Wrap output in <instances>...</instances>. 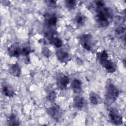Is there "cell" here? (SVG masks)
<instances>
[{"label":"cell","mask_w":126,"mask_h":126,"mask_svg":"<svg viewBox=\"0 0 126 126\" xmlns=\"http://www.w3.org/2000/svg\"><path fill=\"white\" fill-rule=\"evenodd\" d=\"M56 56L58 60L61 63H66L70 60L69 53L63 49L57 50L56 52Z\"/></svg>","instance_id":"cell-10"},{"label":"cell","mask_w":126,"mask_h":126,"mask_svg":"<svg viewBox=\"0 0 126 126\" xmlns=\"http://www.w3.org/2000/svg\"><path fill=\"white\" fill-rule=\"evenodd\" d=\"M46 112L49 117L56 122L59 121L62 118V110L60 107L57 104H54L48 107Z\"/></svg>","instance_id":"cell-7"},{"label":"cell","mask_w":126,"mask_h":126,"mask_svg":"<svg viewBox=\"0 0 126 126\" xmlns=\"http://www.w3.org/2000/svg\"><path fill=\"white\" fill-rule=\"evenodd\" d=\"M48 40L51 44H53L55 47L57 48H59L61 47L63 45L62 40L60 38L57 37L53 36L50 38H49V39H48Z\"/></svg>","instance_id":"cell-19"},{"label":"cell","mask_w":126,"mask_h":126,"mask_svg":"<svg viewBox=\"0 0 126 126\" xmlns=\"http://www.w3.org/2000/svg\"><path fill=\"white\" fill-rule=\"evenodd\" d=\"M82 82L77 78H74L71 82V88L72 91L76 94H79L82 91Z\"/></svg>","instance_id":"cell-15"},{"label":"cell","mask_w":126,"mask_h":126,"mask_svg":"<svg viewBox=\"0 0 126 126\" xmlns=\"http://www.w3.org/2000/svg\"><path fill=\"white\" fill-rule=\"evenodd\" d=\"M77 1L75 0H66L64 1L65 7L69 10L74 9L77 5Z\"/></svg>","instance_id":"cell-21"},{"label":"cell","mask_w":126,"mask_h":126,"mask_svg":"<svg viewBox=\"0 0 126 126\" xmlns=\"http://www.w3.org/2000/svg\"><path fill=\"white\" fill-rule=\"evenodd\" d=\"M81 46L87 51H92L95 46L94 39L93 35L89 33H83L78 37Z\"/></svg>","instance_id":"cell-4"},{"label":"cell","mask_w":126,"mask_h":126,"mask_svg":"<svg viewBox=\"0 0 126 126\" xmlns=\"http://www.w3.org/2000/svg\"><path fill=\"white\" fill-rule=\"evenodd\" d=\"M96 58L100 65L109 73L116 71L117 66L114 62L109 59V55L106 50H102L96 54Z\"/></svg>","instance_id":"cell-2"},{"label":"cell","mask_w":126,"mask_h":126,"mask_svg":"<svg viewBox=\"0 0 126 126\" xmlns=\"http://www.w3.org/2000/svg\"><path fill=\"white\" fill-rule=\"evenodd\" d=\"M8 55L11 57L18 58L21 55V47L18 43H13L7 47Z\"/></svg>","instance_id":"cell-9"},{"label":"cell","mask_w":126,"mask_h":126,"mask_svg":"<svg viewBox=\"0 0 126 126\" xmlns=\"http://www.w3.org/2000/svg\"><path fill=\"white\" fill-rule=\"evenodd\" d=\"M1 92L5 96L11 98L15 94V92L13 88L9 84H4L2 86Z\"/></svg>","instance_id":"cell-13"},{"label":"cell","mask_w":126,"mask_h":126,"mask_svg":"<svg viewBox=\"0 0 126 126\" xmlns=\"http://www.w3.org/2000/svg\"><path fill=\"white\" fill-rule=\"evenodd\" d=\"M7 125L9 126H19L20 121L14 114H10L7 118Z\"/></svg>","instance_id":"cell-18"},{"label":"cell","mask_w":126,"mask_h":126,"mask_svg":"<svg viewBox=\"0 0 126 126\" xmlns=\"http://www.w3.org/2000/svg\"><path fill=\"white\" fill-rule=\"evenodd\" d=\"M125 32V28L122 27H118L115 30L116 33L117 34V35L119 36H121V35H122L123 33H124Z\"/></svg>","instance_id":"cell-22"},{"label":"cell","mask_w":126,"mask_h":126,"mask_svg":"<svg viewBox=\"0 0 126 126\" xmlns=\"http://www.w3.org/2000/svg\"><path fill=\"white\" fill-rule=\"evenodd\" d=\"M95 16V18L97 24L101 27H108L113 18V10L107 6L103 1H94Z\"/></svg>","instance_id":"cell-1"},{"label":"cell","mask_w":126,"mask_h":126,"mask_svg":"<svg viewBox=\"0 0 126 126\" xmlns=\"http://www.w3.org/2000/svg\"><path fill=\"white\" fill-rule=\"evenodd\" d=\"M74 23L78 27L83 26L86 21V17L81 13H77L74 18Z\"/></svg>","instance_id":"cell-16"},{"label":"cell","mask_w":126,"mask_h":126,"mask_svg":"<svg viewBox=\"0 0 126 126\" xmlns=\"http://www.w3.org/2000/svg\"><path fill=\"white\" fill-rule=\"evenodd\" d=\"M42 53L46 57H48L50 55V50L45 47L42 48Z\"/></svg>","instance_id":"cell-24"},{"label":"cell","mask_w":126,"mask_h":126,"mask_svg":"<svg viewBox=\"0 0 126 126\" xmlns=\"http://www.w3.org/2000/svg\"><path fill=\"white\" fill-rule=\"evenodd\" d=\"M120 94L119 89L111 81L106 83L105 91V102L108 105L112 104L118 98Z\"/></svg>","instance_id":"cell-3"},{"label":"cell","mask_w":126,"mask_h":126,"mask_svg":"<svg viewBox=\"0 0 126 126\" xmlns=\"http://www.w3.org/2000/svg\"><path fill=\"white\" fill-rule=\"evenodd\" d=\"M44 24L46 27L49 28L48 31H55L53 28H55L58 22V17L55 13L47 12L44 15Z\"/></svg>","instance_id":"cell-6"},{"label":"cell","mask_w":126,"mask_h":126,"mask_svg":"<svg viewBox=\"0 0 126 126\" xmlns=\"http://www.w3.org/2000/svg\"><path fill=\"white\" fill-rule=\"evenodd\" d=\"M46 99L50 102H54L57 97V92L52 86H48L46 89Z\"/></svg>","instance_id":"cell-14"},{"label":"cell","mask_w":126,"mask_h":126,"mask_svg":"<svg viewBox=\"0 0 126 126\" xmlns=\"http://www.w3.org/2000/svg\"><path fill=\"white\" fill-rule=\"evenodd\" d=\"M108 117L111 123L116 126L123 124V117L118 110L114 108H110L108 110Z\"/></svg>","instance_id":"cell-5"},{"label":"cell","mask_w":126,"mask_h":126,"mask_svg":"<svg viewBox=\"0 0 126 126\" xmlns=\"http://www.w3.org/2000/svg\"><path fill=\"white\" fill-rule=\"evenodd\" d=\"M73 106L78 109H83L86 104V102L84 98L79 95H75L73 99Z\"/></svg>","instance_id":"cell-12"},{"label":"cell","mask_w":126,"mask_h":126,"mask_svg":"<svg viewBox=\"0 0 126 126\" xmlns=\"http://www.w3.org/2000/svg\"><path fill=\"white\" fill-rule=\"evenodd\" d=\"M45 2L47 5L50 7H55L57 5L56 1L54 0H46Z\"/></svg>","instance_id":"cell-23"},{"label":"cell","mask_w":126,"mask_h":126,"mask_svg":"<svg viewBox=\"0 0 126 126\" xmlns=\"http://www.w3.org/2000/svg\"><path fill=\"white\" fill-rule=\"evenodd\" d=\"M69 78L68 76L62 73H59L56 77V84L58 88L61 90H65L69 83Z\"/></svg>","instance_id":"cell-8"},{"label":"cell","mask_w":126,"mask_h":126,"mask_svg":"<svg viewBox=\"0 0 126 126\" xmlns=\"http://www.w3.org/2000/svg\"><path fill=\"white\" fill-rule=\"evenodd\" d=\"M32 50L31 46L29 45H25L21 48V55L28 58L32 53Z\"/></svg>","instance_id":"cell-20"},{"label":"cell","mask_w":126,"mask_h":126,"mask_svg":"<svg viewBox=\"0 0 126 126\" xmlns=\"http://www.w3.org/2000/svg\"><path fill=\"white\" fill-rule=\"evenodd\" d=\"M8 71L11 76L19 77L21 73V69L20 64L17 63L11 64L8 68Z\"/></svg>","instance_id":"cell-11"},{"label":"cell","mask_w":126,"mask_h":126,"mask_svg":"<svg viewBox=\"0 0 126 126\" xmlns=\"http://www.w3.org/2000/svg\"><path fill=\"white\" fill-rule=\"evenodd\" d=\"M89 99L91 103L94 105H98L101 103L102 102L101 98L100 97V96L93 92L90 93L89 94Z\"/></svg>","instance_id":"cell-17"}]
</instances>
